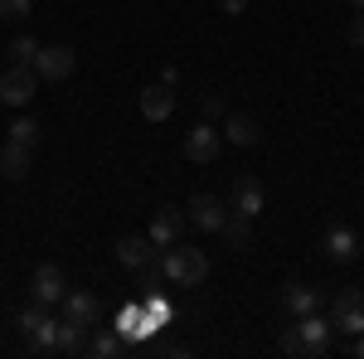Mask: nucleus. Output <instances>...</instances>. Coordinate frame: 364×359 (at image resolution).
Here are the masks:
<instances>
[{
	"label": "nucleus",
	"mask_w": 364,
	"mask_h": 359,
	"mask_svg": "<svg viewBox=\"0 0 364 359\" xmlns=\"http://www.w3.org/2000/svg\"><path fill=\"white\" fill-rule=\"evenodd\" d=\"M34 92H39V73H34L29 63H10V68L0 73V102H5V107H29Z\"/></svg>",
	"instance_id": "nucleus-4"
},
{
	"label": "nucleus",
	"mask_w": 364,
	"mask_h": 359,
	"mask_svg": "<svg viewBox=\"0 0 364 359\" xmlns=\"http://www.w3.org/2000/svg\"><path fill=\"white\" fill-rule=\"evenodd\" d=\"M224 97H219V92H209V97H204V122H224Z\"/></svg>",
	"instance_id": "nucleus-27"
},
{
	"label": "nucleus",
	"mask_w": 364,
	"mask_h": 359,
	"mask_svg": "<svg viewBox=\"0 0 364 359\" xmlns=\"http://www.w3.org/2000/svg\"><path fill=\"white\" fill-rule=\"evenodd\" d=\"M156 350H161V355H190V345H175V340H161Z\"/></svg>",
	"instance_id": "nucleus-29"
},
{
	"label": "nucleus",
	"mask_w": 364,
	"mask_h": 359,
	"mask_svg": "<svg viewBox=\"0 0 364 359\" xmlns=\"http://www.w3.org/2000/svg\"><path fill=\"white\" fill-rule=\"evenodd\" d=\"M350 5H355V10H360V15H364V0H350Z\"/></svg>",
	"instance_id": "nucleus-32"
},
{
	"label": "nucleus",
	"mask_w": 364,
	"mask_h": 359,
	"mask_svg": "<svg viewBox=\"0 0 364 359\" xmlns=\"http://www.w3.org/2000/svg\"><path fill=\"white\" fill-rule=\"evenodd\" d=\"M326 257H331V262H355V257H360V238H355V228L336 223V228L326 233Z\"/></svg>",
	"instance_id": "nucleus-15"
},
{
	"label": "nucleus",
	"mask_w": 364,
	"mask_h": 359,
	"mask_svg": "<svg viewBox=\"0 0 364 359\" xmlns=\"http://www.w3.org/2000/svg\"><path fill=\"white\" fill-rule=\"evenodd\" d=\"M10 63H34V54H39V39H29V34H20V39H10Z\"/></svg>",
	"instance_id": "nucleus-23"
},
{
	"label": "nucleus",
	"mask_w": 364,
	"mask_h": 359,
	"mask_svg": "<svg viewBox=\"0 0 364 359\" xmlns=\"http://www.w3.org/2000/svg\"><path fill=\"white\" fill-rule=\"evenodd\" d=\"M34 0H0V20H29Z\"/></svg>",
	"instance_id": "nucleus-26"
},
{
	"label": "nucleus",
	"mask_w": 364,
	"mask_h": 359,
	"mask_svg": "<svg viewBox=\"0 0 364 359\" xmlns=\"http://www.w3.org/2000/svg\"><path fill=\"white\" fill-rule=\"evenodd\" d=\"M180 233H185V214H180V209H156L146 238H151L156 248H170V243H180Z\"/></svg>",
	"instance_id": "nucleus-13"
},
{
	"label": "nucleus",
	"mask_w": 364,
	"mask_h": 359,
	"mask_svg": "<svg viewBox=\"0 0 364 359\" xmlns=\"http://www.w3.org/2000/svg\"><path fill=\"white\" fill-rule=\"evenodd\" d=\"M224 214H228V204L219 199V194H195V199H190V214H185V219H195V228H204V233H219Z\"/></svg>",
	"instance_id": "nucleus-10"
},
{
	"label": "nucleus",
	"mask_w": 364,
	"mask_h": 359,
	"mask_svg": "<svg viewBox=\"0 0 364 359\" xmlns=\"http://www.w3.org/2000/svg\"><path fill=\"white\" fill-rule=\"evenodd\" d=\"M350 306H364V291H360V286H340L336 296H331V311H350Z\"/></svg>",
	"instance_id": "nucleus-25"
},
{
	"label": "nucleus",
	"mask_w": 364,
	"mask_h": 359,
	"mask_svg": "<svg viewBox=\"0 0 364 359\" xmlns=\"http://www.w3.org/2000/svg\"><path fill=\"white\" fill-rule=\"evenodd\" d=\"M170 112H175V92H170L166 83L141 87V117H146V122H166Z\"/></svg>",
	"instance_id": "nucleus-14"
},
{
	"label": "nucleus",
	"mask_w": 364,
	"mask_h": 359,
	"mask_svg": "<svg viewBox=\"0 0 364 359\" xmlns=\"http://www.w3.org/2000/svg\"><path fill=\"white\" fill-rule=\"evenodd\" d=\"M15 326H20V335L29 340V350H34V355H54V331H58V321L44 311V306H29V311H20V316H15Z\"/></svg>",
	"instance_id": "nucleus-3"
},
{
	"label": "nucleus",
	"mask_w": 364,
	"mask_h": 359,
	"mask_svg": "<svg viewBox=\"0 0 364 359\" xmlns=\"http://www.w3.org/2000/svg\"><path fill=\"white\" fill-rule=\"evenodd\" d=\"M219 151H224V136H219V127L214 122H199L185 132V156L195 161V166H214L219 161Z\"/></svg>",
	"instance_id": "nucleus-7"
},
{
	"label": "nucleus",
	"mask_w": 364,
	"mask_h": 359,
	"mask_svg": "<svg viewBox=\"0 0 364 359\" xmlns=\"http://www.w3.org/2000/svg\"><path fill=\"white\" fill-rule=\"evenodd\" d=\"M350 355H355V359H364V335H355V340H350Z\"/></svg>",
	"instance_id": "nucleus-31"
},
{
	"label": "nucleus",
	"mask_w": 364,
	"mask_h": 359,
	"mask_svg": "<svg viewBox=\"0 0 364 359\" xmlns=\"http://www.w3.org/2000/svg\"><path fill=\"white\" fill-rule=\"evenodd\" d=\"M83 350H87V326L58 321V331H54V355H83Z\"/></svg>",
	"instance_id": "nucleus-19"
},
{
	"label": "nucleus",
	"mask_w": 364,
	"mask_h": 359,
	"mask_svg": "<svg viewBox=\"0 0 364 359\" xmlns=\"http://www.w3.org/2000/svg\"><path fill=\"white\" fill-rule=\"evenodd\" d=\"M63 291H68L63 267H58V262H39L34 277H29V296H34V306H58V301H63Z\"/></svg>",
	"instance_id": "nucleus-6"
},
{
	"label": "nucleus",
	"mask_w": 364,
	"mask_h": 359,
	"mask_svg": "<svg viewBox=\"0 0 364 359\" xmlns=\"http://www.w3.org/2000/svg\"><path fill=\"white\" fill-rule=\"evenodd\" d=\"M345 39H350L355 49H364V15H355V20L345 25Z\"/></svg>",
	"instance_id": "nucleus-28"
},
{
	"label": "nucleus",
	"mask_w": 364,
	"mask_h": 359,
	"mask_svg": "<svg viewBox=\"0 0 364 359\" xmlns=\"http://www.w3.org/2000/svg\"><path fill=\"white\" fill-rule=\"evenodd\" d=\"M282 306H287L291 321H296V316H311V311H321V291L306 286V282H287V286H282Z\"/></svg>",
	"instance_id": "nucleus-12"
},
{
	"label": "nucleus",
	"mask_w": 364,
	"mask_h": 359,
	"mask_svg": "<svg viewBox=\"0 0 364 359\" xmlns=\"http://www.w3.org/2000/svg\"><path fill=\"white\" fill-rule=\"evenodd\" d=\"M161 257H156V262H141V267H132V282H136L141 291H156V282H161Z\"/></svg>",
	"instance_id": "nucleus-24"
},
{
	"label": "nucleus",
	"mask_w": 364,
	"mask_h": 359,
	"mask_svg": "<svg viewBox=\"0 0 364 359\" xmlns=\"http://www.w3.org/2000/svg\"><path fill=\"white\" fill-rule=\"evenodd\" d=\"M112 252H117L122 267H141V262H156V257H161V248H156L151 238H122Z\"/></svg>",
	"instance_id": "nucleus-16"
},
{
	"label": "nucleus",
	"mask_w": 364,
	"mask_h": 359,
	"mask_svg": "<svg viewBox=\"0 0 364 359\" xmlns=\"http://www.w3.org/2000/svg\"><path fill=\"white\" fill-rule=\"evenodd\" d=\"M29 156H34L29 146L5 141V146H0V175H5V180H25V175H29Z\"/></svg>",
	"instance_id": "nucleus-18"
},
{
	"label": "nucleus",
	"mask_w": 364,
	"mask_h": 359,
	"mask_svg": "<svg viewBox=\"0 0 364 359\" xmlns=\"http://www.w3.org/2000/svg\"><path fill=\"white\" fill-rule=\"evenodd\" d=\"M219 10H224V15H243V10H248V0H219Z\"/></svg>",
	"instance_id": "nucleus-30"
},
{
	"label": "nucleus",
	"mask_w": 364,
	"mask_h": 359,
	"mask_svg": "<svg viewBox=\"0 0 364 359\" xmlns=\"http://www.w3.org/2000/svg\"><path fill=\"white\" fill-rule=\"evenodd\" d=\"M331 331L345 335V340L364 335V306H350V311H331Z\"/></svg>",
	"instance_id": "nucleus-20"
},
{
	"label": "nucleus",
	"mask_w": 364,
	"mask_h": 359,
	"mask_svg": "<svg viewBox=\"0 0 364 359\" xmlns=\"http://www.w3.org/2000/svg\"><path fill=\"white\" fill-rule=\"evenodd\" d=\"M331 321H321V316H316V311H311V316H296V321H291V326H287V331H282V355L287 359H321L326 355V350H331Z\"/></svg>",
	"instance_id": "nucleus-1"
},
{
	"label": "nucleus",
	"mask_w": 364,
	"mask_h": 359,
	"mask_svg": "<svg viewBox=\"0 0 364 359\" xmlns=\"http://www.w3.org/2000/svg\"><path fill=\"white\" fill-rule=\"evenodd\" d=\"M219 238H224L233 252L248 248V243H252V219H248V214H238V209H228L224 223H219Z\"/></svg>",
	"instance_id": "nucleus-17"
},
{
	"label": "nucleus",
	"mask_w": 364,
	"mask_h": 359,
	"mask_svg": "<svg viewBox=\"0 0 364 359\" xmlns=\"http://www.w3.org/2000/svg\"><path fill=\"white\" fill-rule=\"evenodd\" d=\"M161 272H166V282H175V286H199V282L209 277V257H204V248L170 243L166 257H161Z\"/></svg>",
	"instance_id": "nucleus-2"
},
{
	"label": "nucleus",
	"mask_w": 364,
	"mask_h": 359,
	"mask_svg": "<svg viewBox=\"0 0 364 359\" xmlns=\"http://www.w3.org/2000/svg\"><path fill=\"white\" fill-rule=\"evenodd\" d=\"M87 355H97V359L122 355V331H102V335H92V340H87Z\"/></svg>",
	"instance_id": "nucleus-22"
},
{
	"label": "nucleus",
	"mask_w": 364,
	"mask_h": 359,
	"mask_svg": "<svg viewBox=\"0 0 364 359\" xmlns=\"http://www.w3.org/2000/svg\"><path fill=\"white\" fill-rule=\"evenodd\" d=\"M73 63H78V54L68 49V44H39V54H34V73L44 78V83H63L68 73H73Z\"/></svg>",
	"instance_id": "nucleus-5"
},
{
	"label": "nucleus",
	"mask_w": 364,
	"mask_h": 359,
	"mask_svg": "<svg viewBox=\"0 0 364 359\" xmlns=\"http://www.w3.org/2000/svg\"><path fill=\"white\" fill-rule=\"evenodd\" d=\"M219 136L248 151V146H257V141H262V132H257V122H252L248 112H224V127H219Z\"/></svg>",
	"instance_id": "nucleus-11"
},
{
	"label": "nucleus",
	"mask_w": 364,
	"mask_h": 359,
	"mask_svg": "<svg viewBox=\"0 0 364 359\" xmlns=\"http://www.w3.org/2000/svg\"><path fill=\"white\" fill-rule=\"evenodd\" d=\"M228 204H233L238 214L257 219V214H262V204H267V194H262V180H257V175H238V180H233V190H228Z\"/></svg>",
	"instance_id": "nucleus-8"
},
{
	"label": "nucleus",
	"mask_w": 364,
	"mask_h": 359,
	"mask_svg": "<svg viewBox=\"0 0 364 359\" xmlns=\"http://www.w3.org/2000/svg\"><path fill=\"white\" fill-rule=\"evenodd\" d=\"M10 141H20V146H29V151H39V122H34V117H15V122H10Z\"/></svg>",
	"instance_id": "nucleus-21"
},
{
	"label": "nucleus",
	"mask_w": 364,
	"mask_h": 359,
	"mask_svg": "<svg viewBox=\"0 0 364 359\" xmlns=\"http://www.w3.org/2000/svg\"><path fill=\"white\" fill-rule=\"evenodd\" d=\"M63 321H73V326H97V316H102V301L92 296V291H63Z\"/></svg>",
	"instance_id": "nucleus-9"
}]
</instances>
